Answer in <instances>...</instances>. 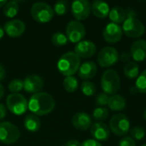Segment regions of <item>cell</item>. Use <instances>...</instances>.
I'll use <instances>...</instances> for the list:
<instances>
[{
  "mask_svg": "<svg viewBox=\"0 0 146 146\" xmlns=\"http://www.w3.org/2000/svg\"><path fill=\"white\" fill-rule=\"evenodd\" d=\"M109 99H110V96L103 92V93H99L96 96L95 102H96V104L98 106L104 107V106L108 105Z\"/></svg>",
  "mask_w": 146,
  "mask_h": 146,
  "instance_id": "836d02e7",
  "label": "cell"
},
{
  "mask_svg": "<svg viewBox=\"0 0 146 146\" xmlns=\"http://www.w3.org/2000/svg\"><path fill=\"white\" fill-rule=\"evenodd\" d=\"M3 95H4V87L3 86L2 84H0V99L3 98Z\"/></svg>",
  "mask_w": 146,
  "mask_h": 146,
  "instance_id": "60d3db41",
  "label": "cell"
},
{
  "mask_svg": "<svg viewBox=\"0 0 146 146\" xmlns=\"http://www.w3.org/2000/svg\"><path fill=\"white\" fill-rule=\"evenodd\" d=\"M144 117H145V119L146 120V109L145 110V112H144Z\"/></svg>",
  "mask_w": 146,
  "mask_h": 146,
  "instance_id": "ee69618b",
  "label": "cell"
},
{
  "mask_svg": "<svg viewBox=\"0 0 146 146\" xmlns=\"http://www.w3.org/2000/svg\"><path fill=\"white\" fill-rule=\"evenodd\" d=\"M124 75L128 79H135L139 75V68L134 62H129L126 63L123 70Z\"/></svg>",
  "mask_w": 146,
  "mask_h": 146,
  "instance_id": "d4e9b609",
  "label": "cell"
},
{
  "mask_svg": "<svg viewBox=\"0 0 146 146\" xmlns=\"http://www.w3.org/2000/svg\"><path fill=\"white\" fill-rule=\"evenodd\" d=\"M4 35V30H3V27H0V39L3 37Z\"/></svg>",
  "mask_w": 146,
  "mask_h": 146,
  "instance_id": "b9f144b4",
  "label": "cell"
},
{
  "mask_svg": "<svg viewBox=\"0 0 146 146\" xmlns=\"http://www.w3.org/2000/svg\"><path fill=\"white\" fill-rule=\"evenodd\" d=\"M80 67V58L72 51L64 53L57 62L59 72L65 77L73 76Z\"/></svg>",
  "mask_w": 146,
  "mask_h": 146,
  "instance_id": "7a4b0ae2",
  "label": "cell"
},
{
  "mask_svg": "<svg viewBox=\"0 0 146 146\" xmlns=\"http://www.w3.org/2000/svg\"><path fill=\"white\" fill-rule=\"evenodd\" d=\"M56 102L53 97L47 92L33 94L28 101V110L35 115H46L53 111Z\"/></svg>",
  "mask_w": 146,
  "mask_h": 146,
  "instance_id": "6da1fadb",
  "label": "cell"
},
{
  "mask_svg": "<svg viewBox=\"0 0 146 146\" xmlns=\"http://www.w3.org/2000/svg\"><path fill=\"white\" fill-rule=\"evenodd\" d=\"M109 17L112 23L120 25L121 23H123L124 21L127 19V13L121 7L115 6L112 9H110Z\"/></svg>",
  "mask_w": 146,
  "mask_h": 146,
  "instance_id": "7402d4cb",
  "label": "cell"
},
{
  "mask_svg": "<svg viewBox=\"0 0 146 146\" xmlns=\"http://www.w3.org/2000/svg\"><path fill=\"white\" fill-rule=\"evenodd\" d=\"M91 134L97 141H106L110 137V127L103 122H96L91 127Z\"/></svg>",
  "mask_w": 146,
  "mask_h": 146,
  "instance_id": "e0dca14e",
  "label": "cell"
},
{
  "mask_svg": "<svg viewBox=\"0 0 146 146\" xmlns=\"http://www.w3.org/2000/svg\"><path fill=\"white\" fill-rule=\"evenodd\" d=\"M92 11L93 15L100 19L106 18L110 14V5L104 1L101 0H96L92 4Z\"/></svg>",
  "mask_w": 146,
  "mask_h": 146,
  "instance_id": "ffe728a7",
  "label": "cell"
},
{
  "mask_svg": "<svg viewBox=\"0 0 146 146\" xmlns=\"http://www.w3.org/2000/svg\"><path fill=\"white\" fill-rule=\"evenodd\" d=\"M20 130L9 121L0 123V142L4 145L15 144L20 138Z\"/></svg>",
  "mask_w": 146,
  "mask_h": 146,
  "instance_id": "52a82bcc",
  "label": "cell"
},
{
  "mask_svg": "<svg viewBox=\"0 0 146 146\" xmlns=\"http://www.w3.org/2000/svg\"><path fill=\"white\" fill-rule=\"evenodd\" d=\"M81 145V143H80L78 140H75V139H72V140H69L68 142H66L62 146H80Z\"/></svg>",
  "mask_w": 146,
  "mask_h": 146,
  "instance_id": "74e56055",
  "label": "cell"
},
{
  "mask_svg": "<svg viewBox=\"0 0 146 146\" xmlns=\"http://www.w3.org/2000/svg\"><path fill=\"white\" fill-rule=\"evenodd\" d=\"M110 130L117 136H125L130 131V121L124 114H116L110 121Z\"/></svg>",
  "mask_w": 146,
  "mask_h": 146,
  "instance_id": "ba28073f",
  "label": "cell"
},
{
  "mask_svg": "<svg viewBox=\"0 0 146 146\" xmlns=\"http://www.w3.org/2000/svg\"><path fill=\"white\" fill-rule=\"evenodd\" d=\"M6 3H7V1H2V0H0V8H3V6L6 4Z\"/></svg>",
  "mask_w": 146,
  "mask_h": 146,
  "instance_id": "7bdbcfd3",
  "label": "cell"
},
{
  "mask_svg": "<svg viewBox=\"0 0 146 146\" xmlns=\"http://www.w3.org/2000/svg\"><path fill=\"white\" fill-rule=\"evenodd\" d=\"M130 56L137 62H144L146 59V41L138 39L132 44Z\"/></svg>",
  "mask_w": 146,
  "mask_h": 146,
  "instance_id": "2e32d148",
  "label": "cell"
},
{
  "mask_svg": "<svg viewBox=\"0 0 146 146\" xmlns=\"http://www.w3.org/2000/svg\"><path fill=\"white\" fill-rule=\"evenodd\" d=\"M120 58V55L116 49L107 46L103 48L98 54L97 61L103 68H110L115 65Z\"/></svg>",
  "mask_w": 146,
  "mask_h": 146,
  "instance_id": "9c48e42d",
  "label": "cell"
},
{
  "mask_svg": "<svg viewBox=\"0 0 146 146\" xmlns=\"http://www.w3.org/2000/svg\"><path fill=\"white\" fill-rule=\"evenodd\" d=\"M98 73V66L92 61H87L80 64V67L78 70L79 77L85 81L94 78Z\"/></svg>",
  "mask_w": 146,
  "mask_h": 146,
  "instance_id": "d6986e66",
  "label": "cell"
},
{
  "mask_svg": "<svg viewBox=\"0 0 146 146\" xmlns=\"http://www.w3.org/2000/svg\"><path fill=\"white\" fill-rule=\"evenodd\" d=\"M6 75V72L5 69L3 68V67L0 64V81H2L3 80H4Z\"/></svg>",
  "mask_w": 146,
  "mask_h": 146,
  "instance_id": "ab89813d",
  "label": "cell"
},
{
  "mask_svg": "<svg viewBox=\"0 0 146 146\" xmlns=\"http://www.w3.org/2000/svg\"><path fill=\"white\" fill-rule=\"evenodd\" d=\"M26 29L25 23L21 20H11L7 21L3 26L4 33L11 38H18L21 36Z\"/></svg>",
  "mask_w": 146,
  "mask_h": 146,
  "instance_id": "5bb4252c",
  "label": "cell"
},
{
  "mask_svg": "<svg viewBox=\"0 0 146 146\" xmlns=\"http://www.w3.org/2000/svg\"><path fill=\"white\" fill-rule=\"evenodd\" d=\"M123 33L129 38H138L144 35L145 27L143 22L135 16H128L123 22L122 25Z\"/></svg>",
  "mask_w": 146,
  "mask_h": 146,
  "instance_id": "5b68a950",
  "label": "cell"
},
{
  "mask_svg": "<svg viewBox=\"0 0 146 146\" xmlns=\"http://www.w3.org/2000/svg\"><path fill=\"white\" fill-rule=\"evenodd\" d=\"M19 12V2L18 1H9L3 8V15L8 18H14Z\"/></svg>",
  "mask_w": 146,
  "mask_h": 146,
  "instance_id": "cb8c5ba5",
  "label": "cell"
},
{
  "mask_svg": "<svg viewBox=\"0 0 146 146\" xmlns=\"http://www.w3.org/2000/svg\"><path fill=\"white\" fill-rule=\"evenodd\" d=\"M69 9V3L66 0H60L57 1L54 5V13L57 15H64L68 13Z\"/></svg>",
  "mask_w": 146,
  "mask_h": 146,
  "instance_id": "4316f807",
  "label": "cell"
},
{
  "mask_svg": "<svg viewBox=\"0 0 146 146\" xmlns=\"http://www.w3.org/2000/svg\"><path fill=\"white\" fill-rule=\"evenodd\" d=\"M53 8L44 2H38L33 4L31 9V15L34 21L39 23H47L54 17Z\"/></svg>",
  "mask_w": 146,
  "mask_h": 146,
  "instance_id": "277c9868",
  "label": "cell"
},
{
  "mask_svg": "<svg viewBox=\"0 0 146 146\" xmlns=\"http://www.w3.org/2000/svg\"><path fill=\"white\" fill-rule=\"evenodd\" d=\"M24 127L27 131L34 133V132H37L39 130V128L41 127V121L37 115H35L33 114H30L25 117Z\"/></svg>",
  "mask_w": 146,
  "mask_h": 146,
  "instance_id": "603a6c76",
  "label": "cell"
},
{
  "mask_svg": "<svg viewBox=\"0 0 146 146\" xmlns=\"http://www.w3.org/2000/svg\"><path fill=\"white\" fill-rule=\"evenodd\" d=\"M141 146H146V144H144V145H142Z\"/></svg>",
  "mask_w": 146,
  "mask_h": 146,
  "instance_id": "f6af8a7d",
  "label": "cell"
},
{
  "mask_svg": "<svg viewBox=\"0 0 146 146\" xmlns=\"http://www.w3.org/2000/svg\"><path fill=\"white\" fill-rule=\"evenodd\" d=\"M92 116L96 121H104L109 116V110L106 108H104V107H98L93 110Z\"/></svg>",
  "mask_w": 146,
  "mask_h": 146,
  "instance_id": "f546056e",
  "label": "cell"
},
{
  "mask_svg": "<svg viewBox=\"0 0 146 146\" xmlns=\"http://www.w3.org/2000/svg\"><path fill=\"white\" fill-rule=\"evenodd\" d=\"M86 27L84 24L79 21H71L66 27V36L68 40L72 43H79L86 36Z\"/></svg>",
  "mask_w": 146,
  "mask_h": 146,
  "instance_id": "30bf717a",
  "label": "cell"
},
{
  "mask_svg": "<svg viewBox=\"0 0 146 146\" xmlns=\"http://www.w3.org/2000/svg\"><path fill=\"white\" fill-rule=\"evenodd\" d=\"M8 88H9V91L11 92L12 93H18L21 90L24 89L23 80H19V79H15L9 82Z\"/></svg>",
  "mask_w": 146,
  "mask_h": 146,
  "instance_id": "1f68e13d",
  "label": "cell"
},
{
  "mask_svg": "<svg viewBox=\"0 0 146 146\" xmlns=\"http://www.w3.org/2000/svg\"><path fill=\"white\" fill-rule=\"evenodd\" d=\"M6 105L8 110L16 115L26 113L28 109V102L26 98L20 93H12L6 98Z\"/></svg>",
  "mask_w": 146,
  "mask_h": 146,
  "instance_id": "8992f818",
  "label": "cell"
},
{
  "mask_svg": "<svg viewBox=\"0 0 146 146\" xmlns=\"http://www.w3.org/2000/svg\"><path fill=\"white\" fill-rule=\"evenodd\" d=\"M126 106H127V102L122 96L115 94L110 97L108 107L112 111H121L125 110Z\"/></svg>",
  "mask_w": 146,
  "mask_h": 146,
  "instance_id": "44dd1931",
  "label": "cell"
},
{
  "mask_svg": "<svg viewBox=\"0 0 146 146\" xmlns=\"http://www.w3.org/2000/svg\"><path fill=\"white\" fill-rule=\"evenodd\" d=\"M131 138L136 140H141L145 136V130L141 127H135L130 129Z\"/></svg>",
  "mask_w": 146,
  "mask_h": 146,
  "instance_id": "d6a6232c",
  "label": "cell"
},
{
  "mask_svg": "<svg viewBox=\"0 0 146 146\" xmlns=\"http://www.w3.org/2000/svg\"><path fill=\"white\" fill-rule=\"evenodd\" d=\"M78 80L74 76H68L63 80V87L68 92H74L78 89Z\"/></svg>",
  "mask_w": 146,
  "mask_h": 146,
  "instance_id": "484cf974",
  "label": "cell"
},
{
  "mask_svg": "<svg viewBox=\"0 0 146 146\" xmlns=\"http://www.w3.org/2000/svg\"><path fill=\"white\" fill-rule=\"evenodd\" d=\"M24 90L28 93H38L44 87V80L38 75H29L24 80Z\"/></svg>",
  "mask_w": 146,
  "mask_h": 146,
  "instance_id": "9a60e30c",
  "label": "cell"
},
{
  "mask_svg": "<svg viewBox=\"0 0 146 146\" xmlns=\"http://www.w3.org/2000/svg\"><path fill=\"white\" fill-rule=\"evenodd\" d=\"M101 86L104 93L115 95L121 88V79L117 72L113 69L106 70L101 78Z\"/></svg>",
  "mask_w": 146,
  "mask_h": 146,
  "instance_id": "3957f363",
  "label": "cell"
},
{
  "mask_svg": "<svg viewBox=\"0 0 146 146\" xmlns=\"http://www.w3.org/2000/svg\"><path fill=\"white\" fill-rule=\"evenodd\" d=\"M7 115V109L4 106V104L0 103V121L4 119Z\"/></svg>",
  "mask_w": 146,
  "mask_h": 146,
  "instance_id": "8d00e7d4",
  "label": "cell"
},
{
  "mask_svg": "<svg viewBox=\"0 0 146 146\" xmlns=\"http://www.w3.org/2000/svg\"><path fill=\"white\" fill-rule=\"evenodd\" d=\"M123 34L122 28L120 25L115 23H109L104 29L103 36L104 40L109 44H115L121 39Z\"/></svg>",
  "mask_w": 146,
  "mask_h": 146,
  "instance_id": "7c38bea8",
  "label": "cell"
},
{
  "mask_svg": "<svg viewBox=\"0 0 146 146\" xmlns=\"http://www.w3.org/2000/svg\"><path fill=\"white\" fill-rule=\"evenodd\" d=\"M71 10L73 16L80 21L89 17L92 11V5L87 0H75L72 3Z\"/></svg>",
  "mask_w": 146,
  "mask_h": 146,
  "instance_id": "8fae6325",
  "label": "cell"
},
{
  "mask_svg": "<svg viewBox=\"0 0 146 146\" xmlns=\"http://www.w3.org/2000/svg\"><path fill=\"white\" fill-rule=\"evenodd\" d=\"M135 87L139 92L143 94L146 93V69L138 76L135 83Z\"/></svg>",
  "mask_w": 146,
  "mask_h": 146,
  "instance_id": "83f0119b",
  "label": "cell"
},
{
  "mask_svg": "<svg viewBox=\"0 0 146 146\" xmlns=\"http://www.w3.org/2000/svg\"><path fill=\"white\" fill-rule=\"evenodd\" d=\"M80 146H103L98 141L95 139H86L83 143H81Z\"/></svg>",
  "mask_w": 146,
  "mask_h": 146,
  "instance_id": "d590c367",
  "label": "cell"
},
{
  "mask_svg": "<svg viewBox=\"0 0 146 146\" xmlns=\"http://www.w3.org/2000/svg\"><path fill=\"white\" fill-rule=\"evenodd\" d=\"M97 52L96 44L90 40H82L74 47V53L80 58H90Z\"/></svg>",
  "mask_w": 146,
  "mask_h": 146,
  "instance_id": "4fadbf2b",
  "label": "cell"
},
{
  "mask_svg": "<svg viewBox=\"0 0 146 146\" xmlns=\"http://www.w3.org/2000/svg\"><path fill=\"white\" fill-rule=\"evenodd\" d=\"M68 38L66 34L62 33V32H56L53 33L51 37V42L56 46H62L68 43Z\"/></svg>",
  "mask_w": 146,
  "mask_h": 146,
  "instance_id": "f1b7e54d",
  "label": "cell"
},
{
  "mask_svg": "<svg viewBox=\"0 0 146 146\" xmlns=\"http://www.w3.org/2000/svg\"><path fill=\"white\" fill-rule=\"evenodd\" d=\"M72 124L77 130L86 131L92 127V117L86 112H78L73 116Z\"/></svg>",
  "mask_w": 146,
  "mask_h": 146,
  "instance_id": "ac0fdd59",
  "label": "cell"
},
{
  "mask_svg": "<svg viewBox=\"0 0 146 146\" xmlns=\"http://www.w3.org/2000/svg\"><path fill=\"white\" fill-rule=\"evenodd\" d=\"M81 92L86 97H92L96 93V86L90 81H84L81 84Z\"/></svg>",
  "mask_w": 146,
  "mask_h": 146,
  "instance_id": "4dcf8cb0",
  "label": "cell"
},
{
  "mask_svg": "<svg viewBox=\"0 0 146 146\" xmlns=\"http://www.w3.org/2000/svg\"><path fill=\"white\" fill-rule=\"evenodd\" d=\"M121 61L122 62H126L127 61L129 62V59H130V57H131V56H130V54L128 53V52H126V51H124V52H122V54L121 55Z\"/></svg>",
  "mask_w": 146,
  "mask_h": 146,
  "instance_id": "f35d334b",
  "label": "cell"
},
{
  "mask_svg": "<svg viewBox=\"0 0 146 146\" xmlns=\"http://www.w3.org/2000/svg\"><path fill=\"white\" fill-rule=\"evenodd\" d=\"M118 146H136V142L131 137H123L119 141Z\"/></svg>",
  "mask_w": 146,
  "mask_h": 146,
  "instance_id": "e575fe53",
  "label": "cell"
}]
</instances>
